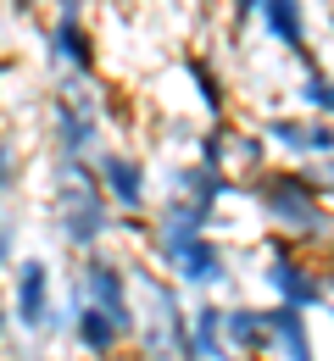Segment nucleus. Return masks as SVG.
I'll return each instance as SVG.
<instances>
[{
  "label": "nucleus",
  "mask_w": 334,
  "mask_h": 361,
  "mask_svg": "<svg viewBox=\"0 0 334 361\" xmlns=\"http://www.w3.org/2000/svg\"><path fill=\"white\" fill-rule=\"evenodd\" d=\"M61 317H67V339H73V350L90 356V361H117V356H129V345H134V334H123L106 312L84 306L78 295H67Z\"/></svg>",
  "instance_id": "nucleus-11"
},
{
  "label": "nucleus",
  "mask_w": 334,
  "mask_h": 361,
  "mask_svg": "<svg viewBox=\"0 0 334 361\" xmlns=\"http://www.w3.org/2000/svg\"><path fill=\"white\" fill-rule=\"evenodd\" d=\"M256 134H262L268 150H279L290 167H318V161L334 156V123L301 117V111H262Z\"/></svg>",
  "instance_id": "nucleus-9"
},
{
  "label": "nucleus",
  "mask_w": 334,
  "mask_h": 361,
  "mask_svg": "<svg viewBox=\"0 0 334 361\" xmlns=\"http://www.w3.org/2000/svg\"><path fill=\"white\" fill-rule=\"evenodd\" d=\"M45 61L61 78H100V45L95 28H90V11H50Z\"/></svg>",
  "instance_id": "nucleus-10"
},
{
  "label": "nucleus",
  "mask_w": 334,
  "mask_h": 361,
  "mask_svg": "<svg viewBox=\"0 0 334 361\" xmlns=\"http://www.w3.org/2000/svg\"><path fill=\"white\" fill-rule=\"evenodd\" d=\"M11 262H17V228L0 212V272H11Z\"/></svg>",
  "instance_id": "nucleus-20"
},
{
  "label": "nucleus",
  "mask_w": 334,
  "mask_h": 361,
  "mask_svg": "<svg viewBox=\"0 0 334 361\" xmlns=\"http://www.w3.org/2000/svg\"><path fill=\"white\" fill-rule=\"evenodd\" d=\"M6 312L23 334H61L67 317L56 306V267L45 256H17L11 262V295H6Z\"/></svg>",
  "instance_id": "nucleus-7"
},
{
  "label": "nucleus",
  "mask_w": 334,
  "mask_h": 361,
  "mask_svg": "<svg viewBox=\"0 0 334 361\" xmlns=\"http://www.w3.org/2000/svg\"><path fill=\"white\" fill-rule=\"evenodd\" d=\"M73 295L84 300V306H95L106 312L123 334H134L140 328V306H134V272L123 256H112V250H90V256H78V272H73Z\"/></svg>",
  "instance_id": "nucleus-5"
},
{
  "label": "nucleus",
  "mask_w": 334,
  "mask_h": 361,
  "mask_svg": "<svg viewBox=\"0 0 334 361\" xmlns=\"http://www.w3.org/2000/svg\"><path fill=\"white\" fill-rule=\"evenodd\" d=\"M17 183H23V145L11 134H0V200L17 195Z\"/></svg>",
  "instance_id": "nucleus-19"
},
{
  "label": "nucleus",
  "mask_w": 334,
  "mask_h": 361,
  "mask_svg": "<svg viewBox=\"0 0 334 361\" xmlns=\"http://www.w3.org/2000/svg\"><path fill=\"white\" fill-rule=\"evenodd\" d=\"M6 73H11V56H0V100H6Z\"/></svg>",
  "instance_id": "nucleus-23"
},
{
  "label": "nucleus",
  "mask_w": 334,
  "mask_h": 361,
  "mask_svg": "<svg viewBox=\"0 0 334 361\" xmlns=\"http://www.w3.org/2000/svg\"><path fill=\"white\" fill-rule=\"evenodd\" d=\"M190 350L195 361H239L229 345H223V300L206 295L190 306Z\"/></svg>",
  "instance_id": "nucleus-17"
},
{
  "label": "nucleus",
  "mask_w": 334,
  "mask_h": 361,
  "mask_svg": "<svg viewBox=\"0 0 334 361\" xmlns=\"http://www.w3.org/2000/svg\"><path fill=\"white\" fill-rule=\"evenodd\" d=\"M6 334H11V312H6V295H0V345H6Z\"/></svg>",
  "instance_id": "nucleus-22"
},
{
  "label": "nucleus",
  "mask_w": 334,
  "mask_h": 361,
  "mask_svg": "<svg viewBox=\"0 0 334 361\" xmlns=\"http://www.w3.org/2000/svg\"><path fill=\"white\" fill-rule=\"evenodd\" d=\"M50 123V161H90L106 139V100L95 94V78H61L45 100Z\"/></svg>",
  "instance_id": "nucleus-4"
},
{
  "label": "nucleus",
  "mask_w": 334,
  "mask_h": 361,
  "mask_svg": "<svg viewBox=\"0 0 334 361\" xmlns=\"http://www.w3.org/2000/svg\"><path fill=\"white\" fill-rule=\"evenodd\" d=\"M179 73L190 78L195 106H201V117H206V123H223V117H234L229 84H223V73H217V61H212L206 50H179Z\"/></svg>",
  "instance_id": "nucleus-15"
},
{
  "label": "nucleus",
  "mask_w": 334,
  "mask_h": 361,
  "mask_svg": "<svg viewBox=\"0 0 334 361\" xmlns=\"http://www.w3.org/2000/svg\"><path fill=\"white\" fill-rule=\"evenodd\" d=\"M45 212L73 256L106 250V239L117 233V212H112V200H106V189H100L90 161H50Z\"/></svg>",
  "instance_id": "nucleus-2"
},
{
  "label": "nucleus",
  "mask_w": 334,
  "mask_h": 361,
  "mask_svg": "<svg viewBox=\"0 0 334 361\" xmlns=\"http://www.w3.org/2000/svg\"><path fill=\"white\" fill-rule=\"evenodd\" d=\"M262 322H268V345L273 356L268 361H318V334H312V317L295 312V306H262Z\"/></svg>",
  "instance_id": "nucleus-14"
},
{
  "label": "nucleus",
  "mask_w": 334,
  "mask_h": 361,
  "mask_svg": "<svg viewBox=\"0 0 334 361\" xmlns=\"http://www.w3.org/2000/svg\"><path fill=\"white\" fill-rule=\"evenodd\" d=\"M245 200L268 223V233H285L306 256H323V245H334V206L312 167H273L268 161L245 183Z\"/></svg>",
  "instance_id": "nucleus-1"
},
{
  "label": "nucleus",
  "mask_w": 334,
  "mask_h": 361,
  "mask_svg": "<svg viewBox=\"0 0 334 361\" xmlns=\"http://www.w3.org/2000/svg\"><path fill=\"white\" fill-rule=\"evenodd\" d=\"M256 283L268 289L273 306H295V312H329V278H323V256H306L301 245H290L285 233H262L256 239Z\"/></svg>",
  "instance_id": "nucleus-3"
},
{
  "label": "nucleus",
  "mask_w": 334,
  "mask_h": 361,
  "mask_svg": "<svg viewBox=\"0 0 334 361\" xmlns=\"http://www.w3.org/2000/svg\"><path fill=\"white\" fill-rule=\"evenodd\" d=\"M0 361H23V356H6V350H0Z\"/></svg>",
  "instance_id": "nucleus-24"
},
{
  "label": "nucleus",
  "mask_w": 334,
  "mask_h": 361,
  "mask_svg": "<svg viewBox=\"0 0 334 361\" xmlns=\"http://www.w3.org/2000/svg\"><path fill=\"white\" fill-rule=\"evenodd\" d=\"M223 6H229V28H251V23H256V6H262V0H223Z\"/></svg>",
  "instance_id": "nucleus-21"
},
{
  "label": "nucleus",
  "mask_w": 334,
  "mask_h": 361,
  "mask_svg": "<svg viewBox=\"0 0 334 361\" xmlns=\"http://www.w3.org/2000/svg\"><path fill=\"white\" fill-rule=\"evenodd\" d=\"M223 345H229L239 361H268L273 356L262 306H251V300H223Z\"/></svg>",
  "instance_id": "nucleus-16"
},
{
  "label": "nucleus",
  "mask_w": 334,
  "mask_h": 361,
  "mask_svg": "<svg viewBox=\"0 0 334 361\" xmlns=\"http://www.w3.org/2000/svg\"><path fill=\"white\" fill-rule=\"evenodd\" d=\"M167 195H184L206 217H223V206L245 200V183L229 178V173H212V167H201L190 156V161H173V167H167Z\"/></svg>",
  "instance_id": "nucleus-12"
},
{
  "label": "nucleus",
  "mask_w": 334,
  "mask_h": 361,
  "mask_svg": "<svg viewBox=\"0 0 334 361\" xmlns=\"http://www.w3.org/2000/svg\"><path fill=\"white\" fill-rule=\"evenodd\" d=\"M295 111L301 117H318V123H334V73L318 67V61H301L295 73Z\"/></svg>",
  "instance_id": "nucleus-18"
},
{
  "label": "nucleus",
  "mask_w": 334,
  "mask_h": 361,
  "mask_svg": "<svg viewBox=\"0 0 334 361\" xmlns=\"http://www.w3.org/2000/svg\"><path fill=\"white\" fill-rule=\"evenodd\" d=\"M150 262H156V272H167L179 289H201V295H217L234 278V250L217 233H195V239H179V245H156Z\"/></svg>",
  "instance_id": "nucleus-6"
},
{
  "label": "nucleus",
  "mask_w": 334,
  "mask_h": 361,
  "mask_svg": "<svg viewBox=\"0 0 334 361\" xmlns=\"http://www.w3.org/2000/svg\"><path fill=\"white\" fill-rule=\"evenodd\" d=\"M117 361H123V356H117Z\"/></svg>",
  "instance_id": "nucleus-25"
},
{
  "label": "nucleus",
  "mask_w": 334,
  "mask_h": 361,
  "mask_svg": "<svg viewBox=\"0 0 334 361\" xmlns=\"http://www.w3.org/2000/svg\"><path fill=\"white\" fill-rule=\"evenodd\" d=\"M256 28L268 34V45H279L295 61H312L306 45H312V6L306 0H262L256 6Z\"/></svg>",
  "instance_id": "nucleus-13"
},
{
  "label": "nucleus",
  "mask_w": 334,
  "mask_h": 361,
  "mask_svg": "<svg viewBox=\"0 0 334 361\" xmlns=\"http://www.w3.org/2000/svg\"><path fill=\"white\" fill-rule=\"evenodd\" d=\"M90 167H95V178H100V189H106V200H112L117 217H145V212L156 206L150 167H145V156H134L129 145H100L95 156H90Z\"/></svg>",
  "instance_id": "nucleus-8"
}]
</instances>
